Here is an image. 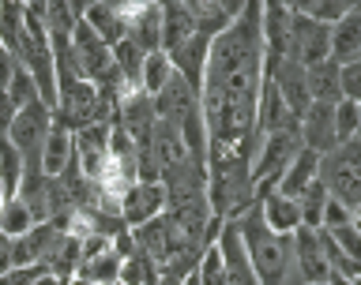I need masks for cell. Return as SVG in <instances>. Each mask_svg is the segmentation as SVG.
Masks as SVG:
<instances>
[{"mask_svg": "<svg viewBox=\"0 0 361 285\" xmlns=\"http://www.w3.org/2000/svg\"><path fill=\"white\" fill-rule=\"evenodd\" d=\"M83 23L109 45V49L117 42H124V34H128L124 23H121V15H117V4H87L83 8Z\"/></svg>", "mask_w": 361, "mask_h": 285, "instance_id": "18", "label": "cell"}, {"mask_svg": "<svg viewBox=\"0 0 361 285\" xmlns=\"http://www.w3.org/2000/svg\"><path fill=\"white\" fill-rule=\"evenodd\" d=\"M327 285H357V281H350V278H338V274H331V278H327Z\"/></svg>", "mask_w": 361, "mask_h": 285, "instance_id": "31", "label": "cell"}, {"mask_svg": "<svg viewBox=\"0 0 361 285\" xmlns=\"http://www.w3.org/2000/svg\"><path fill=\"white\" fill-rule=\"evenodd\" d=\"M298 15L305 19H312V23H320V27H335L338 19L346 15V0H309V4H290Z\"/></svg>", "mask_w": 361, "mask_h": 285, "instance_id": "24", "label": "cell"}, {"mask_svg": "<svg viewBox=\"0 0 361 285\" xmlns=\"http://www.w3.org/2000/svg\"><path fill=\"white\" fill-rule=\"evenodd\" d=\"M121 281L124 285H154L158 281V263L147 259L143 252H132L128 259H121Z\"/></svg>", "mask_w": 361, "mask_h": 285, "instance_id": "25", "label": "cell"}, {"mask_svg": "<svg viewBox=\"0 0 361 285\" xmlns=\"http://www.w3.org/2000/svg\"><path fill=\"white\" fill-rule=\"evenodd\" d=\"M354 222V210H346L343 203H335V199H327V210H324V225L320 229H343V225Z\"/></svg>", "mask_w": 361, "mask_h": 285, "instance_id": "30", "label": "cell"}, {"mask_svg": "<svg viewBox=\"0 0 361 285\" xmlns=\"http://www.w3.org/2000/svg\"><path fill=\"white\" fill-rule=\"evenodd\" d=\"M49 128H53V109L45 106V101H34V106L19 109L16 117H11V128H8L4 139L16 146L23 154V162H27V173L23 177L42 173L38 158H42V143H45V135H49Z\"/></svg>", "mask_w": 361, "mask_h": 285, "instance_id": "3", "label": "cell"}, {"mask_svg": "<svg viewBox=\"0 0 361 285\" xmlns=\"http://www.w3.org/2000/svg\"><path fill=\"white\" fill-rule=\"evenodd\" d=\"M72 154H75V169L79 177L94 184L98 173L109 162V124H90L72 135Z\"/></svg>", "mask_w": 361, "mask_h": 285, "instance_id": "5", "label": "cell"}, {"mask_svg": "<svg viewBox=\"0 0 361 285\" xmlns=\"http://www.w3.org/2000/svg\"><path fill=\"white\" fill-rule=\"evenodd\" d=\"M298 132H301V146L312 154H331L338 146V135H335V106H312L301 113L298 120Z\"/></svg>", "mask_w": 361, "mask_h": 285, "instance_id": "7", "label": "cell"}, {"mask_svg": "<svg viewBox=\"0 0 361 285\" xmlns=\"http://www.w3.org/2000/svg\"><path fill=\"white\" fill-rule=\"evenodd\" d=\"M166 214V188L162 184H147V180H135V184L121 196V222L124 229H135V225L162 218Z\"/></svg>", "mask_w": 361, "mask_h": 285, "instance_id": "6", "label": "cell"}, {"mask_svg": "<svg viewBox=\"0 0 361 285\" xmlns=\"http://www.w3.org/2000/svg\"><path fill=\"white\" fill-rule=\"evenodd\" d=\"M335 135H338V143L357 139V106L346 101V98L335 106Z\"/></svg>", "mask_w": 361, "mask_h": 285, "instance_id": "27", "label": "cell"}, {"mask_svg": "<svg viewBox=\"0 0 361 285\" xmlns=\"http://www.w3.org/2000/svg\"><path fill=\"white\" fill-rule=\"evenodd\" d=\"M357 139H361V106H357Z\"/></svg>", "mask_w": 361, "mask_h": 285, "instance_id": "34", "label": "cell"}, {"mask_svg": "<svg viewBox=\"0 0 361 285\" xmlns=\"http://www.w3.org/2000/svg\"><path fill=\"white\" fill-rule=\"evenodd\" d=\"M259 207V218H264V225L271 233H282V236H293L301 229V210H298V199H286L279 196V191H271L267 199L256 203Z\"/></svg>", "mask_w": 361, "mask_h": 285, "instance_id": "16", "label": "cell"}, {"mask_svg": "<svg viewBox=\"0 0 361 285\" xmlns=\"http://www.w3.org/2000/svg\"><path fill=\"white\" fill-rule=\"evenodd\" d=\"M298 117L286 109V101L279 98L275 83L264 75V83H259V94H256V135L264 139V135H275L282 128H293Z\"/></svg>", "mask_w": 361, "mask_h": 285, "instance_id": "10", "label": "cell"}, {"mask_svg": "<svg viewBox=\"0 0 361 285\" xmlns=\"http://www.w3.org/2000/svg\"><path fill=\"white\" fill-rule=\"evenodd\" d=\"M327 188L316 180L298 196V210H301V229H320L324 225V210H327Z\"/></svg>", "mask_w": 361, "mask_h": 285, "instance_id": "22", "label": "cell"}, {"mask_svg": "<svg viewBox=\"0 0 361 285\" xmlns=\"http://www.w3.org/2000/svg\"><path fill=\"white\" fill-rule=\"evenodd\" d=\"M233 222L245 236V252H248V263H252V274L259 285H305L301 270H298V255H293V236L271 233L264 218H259L256 203Z\"/></svg>", "mask_w": 361, "mask_h": 285, "instance_id": "1", "label": "cell"}, {"mask_svg": "<svg viewBox=\"0 0 361 285\" xmlns=\"http://www.w3.org/2000/svg\"><path fill=\"white\" fill-rule=\"evenodd\" d=\"M113 285H124V281H113Z\"/></svg>", "mask_w": 361, "mask_h": 285, "instance_id": "36", "label": "cell"}, {"mask_svg": "<svg viewBox=\"0 0 361 285\" xmlns=\"http://www.w3.org/2000/svg\"><path fill=\"white\" fill-rule=\"evenodd\" d=\"M343 98L361 106V56L343 64Z\"/></svg>", "mask_w": 361, "mask_h": 285, "instance_id": "29", "label": "cell"}, {"mask_svg": "<svg viewBox=\"0 0 361 285\" xmlns=\"http://www.w3.org/2000/svg\"><path fill=\"white\" fill-rule=\"evenodd\" d=\"M23 173H27V162H23V154H19L8 139H0V188L8 191V199L19 196Z\"/></svg>", "mask_w": 361, "mask_h": 285, "instance_id": "23", "label": "cell"}, {"mask_svg": "<svg viewBox=\"0 0 361 285\" xmlns=\"http://www.w3.org/2000/svg\"><path fill=\"white\" fill-rule=\"evenodd\" d=\"M4 94L11 98L16 113H19V109H27V106H34V101H42V98H38V87H34V79L23 72V68H16V75H11V83L4 87Z\"/></svg>", "mask_w": 361, "mask_h": 285, "instance_id": "26", "label": "cell"}, {"mask_svg": "<svg viewBox=\"0 0 361 285\" xmlns=\"http://www.w3.org/2000/svg\"><path fill=\"white\" fill-rule=\"evenodd\" d=\"M222 255V267H226V285H259L252 274V263H248V252H245V236L237 229V222H226L219 241H214Z\"/></svg>", "mask_w": 361, "mask_h": 285, "instance_id": "8", "label": "cell"}, {"mask_svg": "<svg viewBox=\"0 0 361 285\" xmlns=\"http://www.w3.org/2000/svg\"><path fill=\"white\" fill-rule=\"evenodd\" d=\"M38 218L30 214V207L23 203L19 196L4 199V207H0V236H8V241H19V236H27Z\"/></svg>", "mask_w": 361, "mask_h": 285, "instance_id": "20", "label": "cell"}, {"mask_svg": "<svg viewBox=\"0 0 361 285\" xmlns=\"http://www.w3.org/2000/svg\"><path fill=\"white\" fill-rule=\"evenodd\" d=\"M64 285H94V281H87V278H79V274H75V278H68Z\"/></svg>", "mask_w": 361, "mask_h": 285, "instance_id": "32", "label": "cell"}, {"mask_svg": "<svg viewBox=\"0 0 361 285\" xmlns=\"http://www.w3.org/2000/svg\"><path fill=\"white\" fill-rule=\"evenodd\" d=\"M4 199H8V191H4V188H0V207H4Z\"/></svg>", "mask_w": 361, "mask_h": 285, "instance_id": "35", "label": "cell"}, {"mask_svg": "<svg viewBox=\"0 0 361 285\" xmlns=\"http://www.w3.org/2000/svg\"><path fill=\"white\" fill-rule=\"evenodd\" d=\"M316 180H320V154H312V151H301L293 154V162L286 165V173L279 177V196H286V199H298L305 188L309 184H316Z\"/></svg>", "mask_w": 361, "mask_h": 285, "instance_id": "14", "label": "cell"}, {"mask_svg": "<svg viewBox=\"0 0 361 285\" xmlns=\"http://www.w3.org/2000/svg\"><path fill=\"white\" fill-rule=\"evenodd\" d=\"M331 241L338 244V252H343L346 259H354V263H361V233L354 229V222L343 225V229H324Z\"/></svg>", "mask_w": 361, "mask_h": 285, "instance_id": "28", "label": "cell"}, {"mask_svg": "<svg viewBox=\"0 0 361 285\" xmlns=\"http://www.w3.org/2000/svg\"><path fill=\"white\" fill-rule=\"evenodd\" d=\"M196 38L188 4H162V53H173L177 45Z\"/></svg>", "mask_w": 361, "mask_h": 285, "instance_id": "17", "label": "cell"}, {"mask_svg": "<svg viewBox=\"0 0 361 285\" xmlns=\"http://www.w3.org/2000/svg\"><path fill=\"white\" fill-rule=\"evenodd\" d=\"M173 79V64H169V56L162 49L147 53L143 56V68H140V90L147 98H158L166 90V83Z\"/></svg>", "mask_w": 361, "mask_h": 285, "instance_id": "19", "label": "cell"}, {"mask_svg": "<svg viewBox=\"0 0 361 285\" xmlns=\"http://www.w3.org/2000/svg\"><path fill=\"white\" fill-rule=\"evenodd\" d=\"M75 274L87 278V281H94V285H113V281H121V255L113 252V248H106V252L83 259Z\"/></svg>", "mask_w": 361, "mask_h": 285, "instance_id": "21", "label": "cell"}, {"mask_svg": "<svg viewBox=\"0 0 361 285\" xmlns=\"http://www.w3.org/2000/svg\"><path fill=\"white\" fill-rule=\"evenodd\" d=\"M354 229L361 233V210H354Z\"/></svg>", "mask_w": 361, "mask_h": 285, "instance_id": "33", "label": "cell"}, {"mask_svg": "<svg viewBox=\"0 0 361 285\" xmlns=\"http://www.w3.org/2000/svg\"><path fill=\"white\" fill-rule=\"evenodd\" d=\"M293 255H298V270H301L305 285H327L331 270H327V259H324L320 229H298L293 233Z\"/></svg>", "mask_w": 361, "mask_h": 285, "instance_id": "9", "label": "cell"}, {"mask_svg": "<svg viewBox=\"0 0 361 285\" xmlns=\"http://www.w3.org/2000/svg\"><path fill=\"white\" fill-rule=\"evenodd\" d=\"M305 79H309V98L316 106H338L343 101V64L335 56L305 68Z\"/></svg>", "mask_w": 361, "mask_h": 285, "instance_id": "12", "label": "cell"}, {"mask_svg": "<svg viewBox=\"0 0 361 285\" xmlns=\"http://www.w3.org/2000/svg\"><path fill=\"white\" fill-rule=\"evenodd\" d=\"M241 8H245V4H230V0H222V4H203V0H192V4H188V15H192V27H196L200 38L214 42L237 15H241Z\"/></svg>", "mask_w": 361, "mask_h": 285, "instance_id": "13", "label": "cell"}, {"mask_svg": "<svg viewBox=\"0 0 361 285\" xmlns=\"http://www.w3.org/2000/svg\"><path fill=\"white\" fill-rule=\"evenodd\" d=\"M320 184L346 210H361V139L338 143L320 158Z\"/></svg>", "mask_w": 361, "mask_h": 285, "instance_id": "2", "label": "cell"}, {"mask_svg": "<svg viewBox=\"0 0 361 285\" xmlns=\"http://www.w3.org/2000/svg\"><path fill=\"white\" fill-rule=\"evenodd\" d=\"M290 61H298L301 68H312L331 56V27H320V23L305 19L293 11V27H290Z\"/></svg>", "mask_w": 361, "mask_h": 285, "instance_id": "4", "label": "cell"}, {"mask_svg": "<svg viewBox=\"0 0 361 285\" xmlns=\"http://www.w3.org/2000/svg\"><path fill=\"white\" fill-rule=\"evenodd\" d=\"M72 128H64L61 120L53 117V128L49 135H45V143H42V158H38V165H42V173L56 180V177H64L68 173V165L75 162V154H72Z\"/></svg>", "mask_w": 361, "mask_h": 285, "instance_id": "11", "label": "cell"}, {"mask_svg": "<svg viewBox=\"0 0 361 285\" xmlns=\"http://www.w3.org/2000/svg\"><path fill=\"white\" fill-rule=\"evenodd\" d=\"M331 56L338 64L361 56V4H350L346 15L331 27Z\"/></svg>", "mask_w": 361, "mask_h": 285, "instance_id": "15", "label": "cell"}]
</instances>
